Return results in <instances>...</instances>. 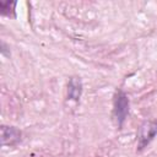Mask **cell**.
I'll list each match as a JSON object with an SVG mask.
<instances>
[{
	"instance_id": "6da1fadb",
	"label": "cell",
	"mask_w": 157,
	"mask_h": 157,
	"mask_svg": "<svg viewBox=\"0 0 157 157\" xmlns=\"http://www.w3.org/2000/svg\"><path fill=\"white\" fill-rule=\"evenodd\" d=\"M157 135V120H145L137 130V150H144Z\"/></svg>"
},
{
	"instance_id": "5b68a950",
	"label": "cell",
	"mask_w": 157,
	"mask_h": 157,
	"mask_svg": "<svg viewBox=\"0 0 157 157\" xmlns=\"http://www.w3.org/2000/svg\"><path fill=\"white\" fill-rule=\"evenodd\" d=\"M15 6H16L15 1H4V0H1L0 1V12H1V15L12 16L13 11H15Z\"/></svg>"
},
{
	"instance_id": "277c9868",
	"label": "cell",
	"mask_w": 157,
	"mask_h": 157,
	"mask_svg": "<svg viewBox=\"0 0 157 157\" xmlns=\"http://www.w3.org/2000/svg\"><path fill=\"white\" fill-rule=\"evenodd\" d=\"M82 93V82L80 77L74 76L70 78L69 85H67V97L72 101H78Z\"/></svg>"
},
{
	"instance_id": "7a4b0ae2",
	"label": "cell",
	"mask_w": 157,
	"mask_h": 157,
	"mask_svg": "<svg viewBox=\"0 0 157 157\" xmlns=\"http://www.w3.org/2000/svg\"><path fill=\"white\" fill-rule=\"evenodd\" d=\"M113 110H114V117L118 123V126L121 128L129 113V98L121 90H118L114 94V109Z\"/></svg>"
},
{
	"instance_id": "3957f363",
	"label": "cell",
	"mask_w": 157,
	"mask_h": 157,
	"mask_svg": "<svg viewBox=\"0 0 157 157\" xmlns=\"http://www.w3.org/2000/svg\"><path fill=\"white\" fill-rule=\"evenodd\" d=\"M21 141V131L15 126H1V144L4 146H13Z\"/></svg>"
}]
</instances>
